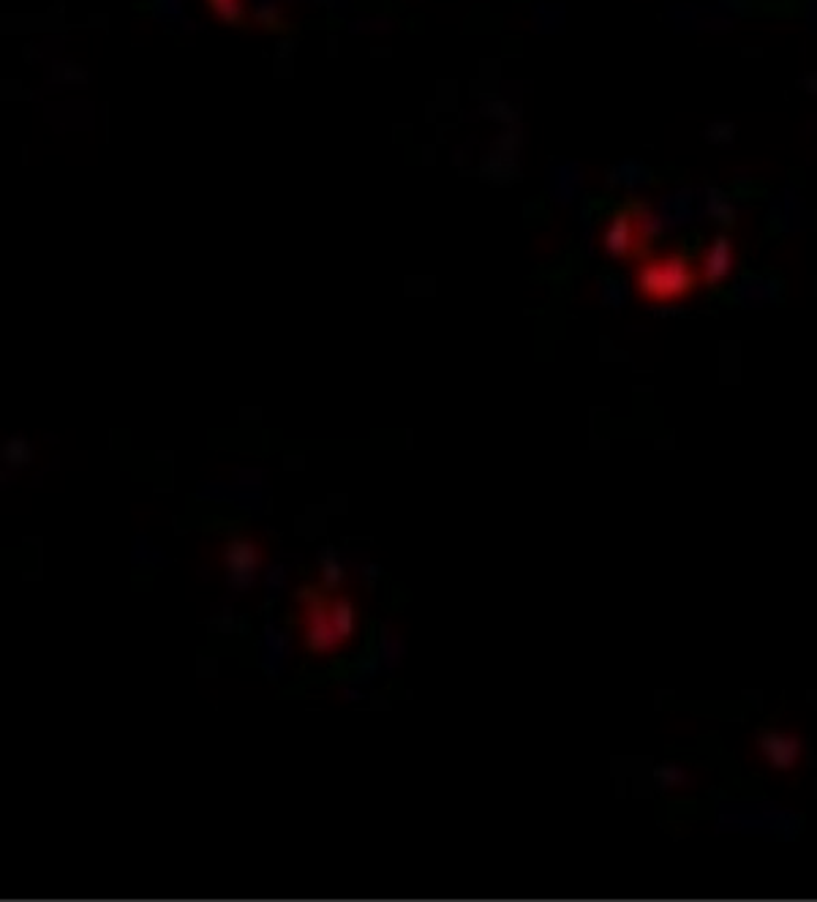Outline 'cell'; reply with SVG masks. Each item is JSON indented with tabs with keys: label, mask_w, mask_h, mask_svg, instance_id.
I'll return each instance as SVG.
<instances>
[{
	"label": "cell",
	"mask_w": 817,
	"mask_h": 902,
	"mask_svg": "<svg viewBox=\"0 0 817 902\" xmlns=\"http://www.w3.org/2000/svg\"><path fill=\"white\" fill-rule=\"evenodd\" d=\"M341 586V570L333 560H325V567H321V590L325 592H338Z\"/></svg>",
	"instance_id": "cell-8"
},
{
	"label": "cell",
	"mask_w": 817,
	"mask_h": 902,
	"mask_svg": "<svg viewBox=\"0 0 817 902\" xmlns=\"http://www.w3.org/2000/svg\"><path fill=\"white\" fill-rule=\"evenodd\" d=\"M760 750H763V756L768 758L772 767L790 769V767H796L798 758H801V741L793 739V736H785V734H768V736H763Z\"/></svg>",
	"instance_id": "cell-5"
},
{
	"label": "cell",
	"mask_w": 817,
	"mask_h": 902,
	"mask_svg": "<svg viewBox=\"0 0 817 902\" xmlns=\"http://www.w3.org/2000/svg\"><path fill=\"white\" fill-rule=\"evenodd\" d=\"M295 603L300 605V627L306 649L316 657L344 649L336 625L330 619V595L321 586H300L295 592Z\"/></svg>",
	"instance_id": "cell-2"
},
{
	"label": "cell",
	"mask_w": 817,
	"mask_h": 902,
	"mask_svg": "<svg viewBox=\"0 0 817 902\" xmlns=\"http://www.w3.org/2000/svg\"><path fill=\"white\" fill-rule=\"evenodd\" d=\"M697 284H701V273L676 254L649 259L637 270V295L649 303H657V306L690 298Z\"/></svg>",
	"instance_id": "cell-1"
},
{
	"label": "cell",
	"mask_w": 817,
	"mask_h": 902,
	"mask_svg": "<svg viewBox=\"0 0 817 902\" xmlns=\"http://www.w3.org/2000/svg\"><path fill=\"white\" fill-rule=\"evenodd\" d=\"M646 233L641 229V222L632 216H619L605 233V246L613 257H630L637 246L643 243Z\"/></svg>",
	"instance_id": "cell-3"
},
{
	"label": "cell",
	"mask_w": 817,
	"mask_h": 902,
	"mask_svg": "<svg viewBox=\"0 0 817 902\" xmlns=\"http://www.w3.org/2000/svg\"><path fill=\"white\" fill-rule=\"evenodd\" d=\"M733 268V248L727 246L725 240H719L717 246L708 248L706 252V265H703V276L708 278V281H719V278L725 276V273H731Z\"/></svg>",
	"instance_id": "cell-7"
},
{
	"label": "cell",
	"mask_w": 817,
	"mask_h": 902,
	"mask_svg": "<svg viewBox=\"0 0 817 902\" xmlns=\"http://www.w3.org/2000/svg\"><path fill=\"white\" fill-rule=\"evenodd\" d=\"M224 560L235 578H246V575H254L256 567L262 565V551L259 545L252 543V540L235 537L226 543Z\"/></svg>",
	"instance_id": "cell-4"
},
{
	"label": "cell",
	"mask_w": 817,
	"mask_h": 902,
	"mask_svg": "<svg viewBox=\"0 0 817 902\" xmlns=\"http://www.w3.org/2000/svg\"><path fill=\"white\" fill-rule=\"evenodd\" d=\"M330 619H333V625H336V633H338V638H341V644L344 646L349 644V640L355 638V627H357V611H355V603H351L349 595H336V592H333Z\"/></svg>",
	"instance_id": "cell-6"
}]
</instances>
